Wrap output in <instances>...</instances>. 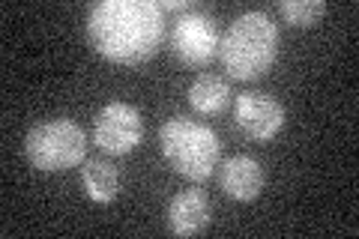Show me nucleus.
<instances>
[{
    "mask_svg": "<svg viewBox=\"0 0 359 239\" xmlns=\"http://www.w3.org/2000/svg\"><path fill=\"white\" fill-rule=\"evenodd\" d=\"M278 54V27L266 13H243L219 42L222 66L233 81H252L269 72Z\"/></svg>",
    "mask_w": 359,
    "mask_h": 239,
    "instance_id": "nucleus-2",
    "label": "nucleus"
},
{
    "mask_svg": "<svg viewBox=\"0 0 359 239\" xmlns=\"http://www.w3.org/2000/svg\"><path fill=\"white\" fill-rule=\"evenodd\" d=\"M168 221L177 236H198L210 224V200L201 189H186L174 195L168 207Z\"/></svg>",
    "mask_w": 359,
    "mask_h": 239,
    "instance_id": "nucleus-8",
    "label": "nucleus"
},
{
    "mask_svg": "<svg viewBox=\"0 0 359 239\" xmlns=\"http://www.w3.org/2000/svg\"><path fill=\"white\" fill-rule=\"evenodd\" d=\"M219 25L212 15L186 13L174 21L171 30V51L186 66H207L219 54Z\"/></svg>",
    "mask_w": 359,
    "mask_h": 239,
    "instance_id": "nucleus-5",
    "label": "nucleus"
},
{
    "mask_svg": "<svg viewBox=\"0 0 359 239\" xmlns=\"http://www.w3.org/2000/svg\"><path fill=\"white\" fill-rule=\"evenodd\" d=\"M233 120L252 141H269L285 126V108L273 96L249 90L233 99Z\"/></svg>",
    "mask_w": 359,
    "mask_h": 239,
    "instance_id": "nucleus-7",
    "label": "nucleus"
},
{
    "mask_svg": "<svg viewBox=\"0 0 359 239\" xmlns=\"http://www.w3.org/2000/svg\"><path fill=\"white\" fill-rule=\"evenodd\" d=\"M81 183L90 200L111 203L120 191V170L108 162V158H87L81 170Z\"/></svg>",
    "mask_w": 359,
    "mask_h": 239,
    "instance_id": "nucleus-10",
    "label": "nucleus"
},
{
    "mask_svg": "<svg viewBox=\"0 0 359 239\" xmlns=\"http://www.w3.org/2000/svg\"><path fill=\"white\" fill-rule=\"evenodd\" d=\"M159 146L165 162L171 165L180 177L201 183L207 179L219 165L222 146L219 135L204 123H195L189 117H171L159 129Z\"/></svg>",
    "mask_w": 359,
    "mask_h": 239,
    "instance_id": "nucleus-3",
    "label": "nucleus"
},
{
    "mask_svg": "<svg viewBox=\"0 0 359 239\" xmlns=\"http://www.w3.org/2000/svg\"><path fill=\"white\" fill-rule=\"evenodd\" d=\"M87 39L111 63H144L165 39V13L159 0H99L87 13Z\"/></svg>",
    "mask_w": 359,
    "mask_h": 239,
    "instance_id": "nucleus-1",
    "label": "nucleus"
},
{
    "mask_svg": "<svg viewBox=\"0 0 359 239\" xmlns=\"http://www.w3.org/2000/svg\"><path fill=\"white\" fill-rule=\"evenodd\" d=\"M162 13H180V9H189V0H159Z\"/></svg>",
    "mask_w": 359,
    "mask_h": 239,
    "instance_id": "nucleus-13",
    "label": "nucleus"
},
{
    "mask_svg": "<svg viewBox=\"0 0 359 239\" xmlns=\"http://www.w3.org/2000/svg\"><path fill=\"white\" fill-rule=\"evenodd\" d=\"M144 138V120L138 108L129 102H108V105L96 114L93 123V141L102 146L108 156H126Z\"/></svg>",
    "mask_w": 359,
    "mask_h": 239,
    "instance_id": "nucleus-6",
    "label": "nucleus"
},
{
    "mask_svg": "<svg viewBox=\"0 0 359 239\" xmlns=\"http://www.w3.org/2000/svg\"><path fill=\"white\" fill-rule=\"evenodd\" d=\"M278 13L294 27H314L327 15V4H323V0H282Z\"/></svg>",
    "mask_w": 359,
    "mask_h": 239,
    "instance_id": "nucleus-12",
    "label": "nucleus"
},
{
    "mask_svg": "<svg viewBox=\"0 0 359 239\" xmlns=\"http://www.w3.org/2000/svg\"><path fill=\"white\" fill-rule=\"evenodd\" d=\"M228 99H231V90L228 81L219 75H198L192 87H189V105H192L198 114H222L228 108Z\"/></svg>",
    "mask_w": 359,
    "mask_h": 239,
    "instance_id": "nucleus-11",
    "label": "nucleus"
},
{
    "mask_svg": "<svg viewBox=\"0 0 359 239\" xmlns=\"http://www.w3.org/2000/svg\"><path fill=\"white\" fill-rule=\"evenodd\" d=\"M25 153H27V162L36 170H42V174H57V170H69L84 162L87 135L69 117L45 120L27 132Z\"/></svg>",
    "mask_w": 359,
    "mask_h": 239,
    "instance_id": "nucleus-4",
    "label": "nucleus"
},
{
    "mask_svg": "<svg viewBox=\"0 0 359 239\" xmlns=\"http://www.w3.org/2000/svg\"><path fill=\"white\" fill-rule=\"evenodd\" d=\"M222 189L224 195L240 200V203H249L261 195L264 189V168L257 158L252 156H233L222 165Z\"/></svg>",
    "mask_w": 359,
    "mask_h": 239,
    "instance_id": "nucleus-9",
    "label": "nucleus"
}]
</instances>
